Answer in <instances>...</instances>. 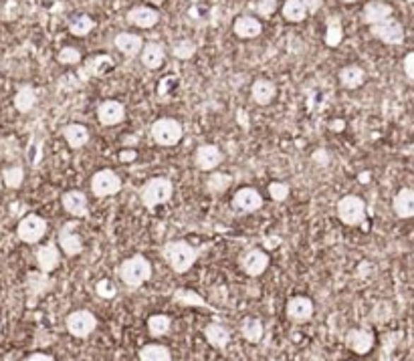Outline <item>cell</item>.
<instances>
[{
    "label": "cell",
    "mask_w": 414,
    "mask_h": 361,
    "mask_svg": "<svg viewBox=\"0 0 414 361\" xmlns=\"http://www.w3.org/2000/svg\"><path fill=\"white\" fill-rule=\"evenodd\" d=\"M162 256L174 273L182 275V273H188L194 266L196 259H199V250L190 247L184 240H170V242L164 244Z\"/></svg>",
    "instance_id": "1"
},
{
    "label": "cell",
    "mask_w": 414,
    "mask_h": 361,
    "mask_svg": "<svg viewBox=\"0 0 414 361\" xmlns=\"http://www.w3.org/2000/svg\"><path fill=\"white\" fill-rule=\"evenodd\" d=\"M174 194V184L168 178H152L140 188V200L143 208L154 210L160 204L170 202Z\"/></svg>",
    "instance_id": "2"
},
{
    "label": "cell",
    "mask_w": 414,
    "mask_h": 361,
    "mask_svg": "<svg viewBox=\"0 0 414 361\" xmlns=\"http://www.w3.org/2000/svg\"><path fill=\"white\" fill-rule=\"evenodd\" d=\"M150 277H152V263L142 254L131 256L128 261H124L122 266H119V278L131 289L142 287L143 283L150 280Z\"/></svg>",
    "instance_id": "3"
},
{
    "label": "cell",
    "mask_w": 414,
    "mask_h": 361,
    "mask_svg": "<svg viewBox=\"0 0 414 361\" xmlns=\"http://www.w3.org/2000/svg\"><path fill=\"white\" fill-rule=\"evenodd\" d=\"M150 134H152V139L156 141L158 146H164V148H170V146H176L182 136H184V129L180 122L172 119V117H162L152 124L150 127Z\"/></svg>",
    "instance_id": "4"
},
{
    "label": "cell",
    "mask_w": 414,
    "mask_h": 361,
    "mask_svg": "<svg viewBox=\"0 0 414 361\" xmlns=\"http://www.w3.org/2000/svg\"><path fill=\"white\" fill-rule=\"evenodd\" d=\"M336 210H338V218L348 226H360L366 220V202L360 196H343Z\"/></svg>",
    "instance_id": "5"
},
{
    "label": "cell",
    "mask_w": 414,
    "mask_h": 361,
    "mask_svg": "<svg viewBox=\"0 0 414 361\" xmlns=\"http://www.w3.org/2000/svg\"><path fill=\"white\" fill-rule=\"evenodd\" d=\"M65 325H67V331L77 337V339H85L89 335L95 331L97 327V319L91 311L87 309H79V311H73L67 315L65 319Z\"/></svg>",
    "instance_id": "6"
},
{
    "label": "cell",
    "mask_w": 414,
    "mask_h": 361,
    "mask_svg": "<svg viewBox=\"0 0 414 361\" xmlns=\"http://www.w3.org/2000/svg\"><path fill=\"white\" fill-rule=\"evenodd\" d=\"M47 232V220L39 214H27L18 226H16V237L25 244H37Z\"/></svg>",
    "instance_id": "7"
},
{
    "label": "cell",
    "mask_w": 414,
    "mask_h": 361,
    "mask_svg": "<svg viewBox=\"0 0 414 361\" xmlns=\"http://www.w3.org/2000/svg\"><path fill=\"white\" fill-rule=\"evenodd\" d=\"M370 32L372 37H376L378 41L390 45V47H398L404 42V27L392 16L382 20V23H378V25H372Z\"/></svg>",
    "instance_id": "8"
},
{
    "label": "cell",
    "mask_w": 414,
    "mask_h": 361,
    "mask_svg": "<svg viewBox=\"0 0 414 361\" xmlns=\"http://www.w3.org/2000/svg\"><path fill=\"white\" fill-rule=\"evenodd\" d=\"M122 190V180L115 174L114 170H100L93 178H91V192L97 198H107L115 196Z\"/></svg>",
    "instance_id": "9"
},
{
    "label": "cell",
    "mask_w": 414,
    "mask_h": 361,
    "mask_svg": "<svg viewBox=\"0 0 414 361\" xmlns=\"http://www.w3.org/2000/svg\"><path fill=\"white\" fill-rule=\"evenodd\" d=\"M239 264L249 277H261L269 266V254L261 249H247L239 256Z\"/></svg>",
    "instance_id": "10"
},
{
    "label": "cell",
    "mask_w": 414,
    "mask_h": 361,
    "mask_svg": "<svg viewBox=\"0 0 414 361\" xmlns=\"http://www.w3.org/2000/svg\"><path fill=\"white\" fill-rule=\"evenodd\" d=\"M53 278L49 273L43 271H30L27 275V292H29V305L35 307V303L43 297L45 292L51 291L53 287Z\"/></svg>",
    "instance_id": "11"
},
{
    "label": "cell",
    "mask_w": 414,
    "mask_h": 361,
    "mask_svg": "<svg viewBox=\"0 0 414 361\" xmlns=\"http://www.w3.org/2000/svg\"><path fill=\"white\" fill-rule=\"evenodd\" d=\"M75 228H77V223L71 220V223L63 224V228L59 230V244L67 256H77L83 252V240L77 235Z\"/></svg>",
    "instance_id": "12"
},
{
    "label": "cell",
    "mask_w": 414,
    "mask_h": 361,
    "mask_svg": "<svg viewBox=\"0 0 414 361\" xmlns=\"http://www.w3.org/2000/svg\"><path fill=\"white\" fill-rule=\"evenodd\" d=\"M287 317L293 321V323H305L314 317V301L309 297H303V295H297V297H291L287 301Z\"/></svg>",
    "instance_id": "13"
},
{
    "label": "cell",
    "mask_w": 414,
    "mask_h": 361,
    "mask_svg": "<svg viewBox=\"0 0 414 361\" xmlns=\"http://www.w3.org/2000/svg\"><path fill=\"white\" fill-rule=\"evenodd\" d=\"M232 206L244 214L257 212L259 208H263V196L259 194L255 188H241L232 196Z\"/></svg>",
    "instance_id": "14"
},
{
    "label": "cell",
    "mask_w": 414,
    "mask_h": 361,
    "mask_svg": "<svg viewBox=\"0 0 414 361\" xmlns=\"http://www.w3.org/2000/svg\"><path fill=\"white\" fill-rule=\"evenodd\" d=\"M220 162H223V152L213 143H204L194 152V164L202 172L215 170V167L220 166Z\"/></svg>",
    "instance_id": "15"
},
{
    "label": "cell",
    "mask_w": 414,
    "mask_h": 361,
    "mask_svg": "<svg viewBox=\"0 0 414 361\" xmlns=\"http://www.w3.org/2000/svg\"><path fill=\"white\" fill-rule=\"evenodd\" d=\"M97 119L101 125H107V127L122 124L126 119V107L115 99H107L97 107Z\"/></svg>",
    "instance_id": "16"
},
{
    "label": "cell",
    "mask_w": 414,
    "mask_h": 361,
    "mask_svg": "<svg viewBox=\"0 0 414 361\" xmlns=\"http://www.w3.org/2000/svg\"><path fill=\"white\" fill-rule=\"evenodd\" d=\"M374 333L370 329H350L345 335V345L357 355H366L374 348Z\"/></svg>",
    "instance_id": "17"
},
{
    "label": "cell",
    "mask_w": 414,
    "mask_h": 361,
    "mask_svg": "<svg viewBox=\"0 0 414 361\" xmlns=\"http://www.w3.org/2000/svg\"><path fill=\"white\" fill-rule=\"evenodd\" d=\"M126 20H128L129 25H134V27L138 28H152L158 25L160 14L152 6H134L126 14Z\"/></svg>",
    "instance_id": "18"
},
{
    "label": "cell",
    "mask_w": 414,
    "mask_h": 361,
    "mask_svg": "<svg viewBox=\"0 0 414 361\" xmlns=\"http://www.w3.org/2000/svg\"><path fill=\"white\" fill-rule=\"evenodd\" d=\"M392 14H394V11H392V6L388 2L372 0L362 11V23L372 27V25H378V23H382L386 18H390Z\"/></svg>",
    "instance_id": "19"
},
{
    "label": "cell",
    "mask_w": 414,
    "mask_h": 361,
    "mask_svg": "<svg viewBox=\"0 0 414 361\" xmlns=\"http://www.w3.org/2000/svg\"><path fill=\"white\" fill-rule=\"evenodd\" d=\"M35 261H37L39 271H43V273H53L59 266V263H61V252H59L57 244H55V242H49V244H45V247H39L37 252H35Z\"/></svg>",
    "instance_id": "20"
},
{
    "label": "cell",
    "mask_w": 414,
    "mask_h": 361,
    "mask_svg": "<svg viewBox=\"0 0 414 361\" xmlns=\"http://www.w3.org/2000/svg\"><path fill=\"white\" fill-rule=\"evenodd\" d=\"M61 202H63L65 212L75 216V218H85L87 214H89L87 196L83 194V192H79V190H69V192H65L63 198H61Z\"/></svg>",
    "instance_id": "21"
},
{
    "label": "cell",
    "mask_w": 414,
    "mask_h": 361,
    "mask_svg": "<svg viewBox=\"0 0 414 361\" xmlns=\"http://www.w3.org/2000/svg\"><path fill=\"white\" fill-rule=\"evenodd\" d=\"M232 30H235V35H237L239 39H257L259 35L263 32V25H261V20L255 18V16L243 14V16H239V18L235 20Z\"/></svg>",
    "instance_id": "22"
},
{
    "label": "cell",
    "mask_w": 414,
    "mask_h": 361,
    "mask_svg": "<svg viewBox=\"0 0 414 361\" xmlns=\"http://www.w3.org/2000/svg\"><path fill=\"white\" fill-rule=\"evenodd\" d=\"M166 61V51L160 42L152 41V42H143L142 47V65L146 69L156 71L164 65Z\"/></svg>",
    "instance_id": "23"
},
{
    "label": "cell",
    "mask_w": 414,
    "mask_h": 361,
    "mask_svg": "<svg viewBox=\"0 0 414 361\" xmlns=\"http://www.w3.org/2000/svg\"><path fill=\"white\" fill-rule=\"evenodd\" d=\"M114 47L122 53V55H126L131 59V57L142 53L143 41L142 37H138V35H134V32H119V35H115Z\"/></svg>",
    "instance_id": "24"
},
{
    "label": "cell",
    "mask_w": 414,
    "mask_h": 361,
    "mask_svg": "<svg viewBox=\"0 0 414 361\" xmlns=\"http://www.w3.org/2000/svg\"><path fill=\"white\" fill-rule=\"evenodd\" d=\"M392 208L396 212L398 218H414V190L402 188L398 194L392 200Z\"/></svg>",
    "instance_id": "25"
},
{
    "label": "cell",
    "mask_w": 414,
    "mask_h": 361,
    "mask_svg": "<svg viewBox=\"0 0 414 361\" xmlns=\"http://www.w3.org/2000/svg\"><path fill=\"white\" fill-rule=\"evenodd\" d=\"M251 93H253V101L257 105H269L277 95V87L269 79H257L251 87Z\"/></svg>",
    "instance_id": "26"
},
{
    "label": "cell",
    "mask_w": 414,
    "mask_h": 361,
    "mask_svg": "<svg viewBox=\"0 0 414 361\" xmlns=\"http://www.w3.org/2000/svg\"><path fill=\"white\" fill-rule=\"evenodd\" d=\"M63 138L69 143L71 150H79L89 141V131H87L85 125L69 124L63 127Z\"/></svg>",
    "instance_id": "27"
},
{
    "label": "cell",
    "mask_w": 414,
    "mask_h": 361,
    "mask_svg": "<svg viewBox=\"0 0 414 361\" xmlns=\"http://www.w3.org/2000/svg\"><path fill=\"white\" fill-rule=\"evenodd\" d=\"M204 337H206V341H208L215 349H225L230 343V331L225 325H220V323H211V325H206Z\"/></svg>",
    "instance_id": "28"
},
{
    "label": "cell",
    "mask_w": 414,
    "mask_h": 361,
    "mask_svg": "<svg viewBox=\"0 0 414 361\" xmlns=\"http://www.w3.org/2000/svg\"><path fill=\"white\" fill-rule=\"evenodd\" d=\"M364 81H366V71L360 65H348L340 71V83L345 89H357L364 85Z\"/></svg>",
    "instance_id": "29"
},
{
    "label": "cell",
    "mask_w": 414,
    "mask_h": 361,
    "mask_svg": "<svg viewBox=\"0 0 414 361\" xmlns=\"http://www.w3.org/2000/svg\"><path fill=\"white\" fill-rule=\"evenodd\" d=\"M13 103H15L16 112H20V113L32 112V107L37 105V91H35V87H30V85H23V87L16 91Z\"/></svg>",
    "instance_id": "30"
},
{
    "label": "cell",
    "mask_w": 414,
    "mask_h": 361,
    "mask_svg": "<svg viewBox=\"0 0 414 361\" xmlns=\"http://www.w3.org/2000/svg\"><path fill=\"white\" fill-rule=\"evenodd\" d=\"M343 41V27L342 20L338 16H329L328 25H326V45L329 49L340 47Z\"/></svg>",
    "instance_id": "31"
},
{
    "label": "cell",
    "mask_w": 414,
    "mask_h": 361,
    "mask_svg": "<svg viewBox=\"0 0 414 361\" xmlns=\"http://www.w3.org/2000/svg\"><path fill=\"white\" fill-rule=\"evenodd\" d=\"M138 357L142 361H170L172 353L166 345L150 343V345H143V348L140 349Z\"/></svg>",
    "instance_id": "32"
},
{
    "label": "cell",
    "mask_w": 414,
    "mask_h": 361,
    "mask_svg": "<svg viewBox=\"0 0 414 361\" xmlns=\"http://www.w3.org/2000/svg\"><path fill=\"white\" fill-rule=\"evenodd\" d=\"M281 13H283V18L287 23H303L309 14L301 0H287Z\"/></svg>",
    "instance_id": "33"
},
{
    "label": "cell",
    "mask_w": 414,
    "mask_h": 361,
    "mask_svg": "<svg viewBox=\"0 0 414 361\" xmlns=\"http://www.w3.org/2000/svg\"><path fill=\"white\" fill-rule=\"evenodd\" d=\"M263 331H265L263 329V323L259 319H253V317L244 319L243 325H241V335H243L249 343H259L261 337H263Z\"/></svg>",
    "instance_id": "34"
},
{
    "label": "cell",
    "mask_w": 414,
    "mask_h": 361,
    "mask_svg": "<svg viewBox=\"0 0 414 361\" xmlns=\"http://www.w3.org/2000/svg\"><path fill=\"white\" fill-rule=\"evenodd\" d=\"M93 27H95V23L89 14H79L69 23V32L73 37H87L93 30Z\"/></svg>",
    "instance_id": "35"
},
{
    "label": "cell",
    "mask_w": 414,
    "mask_h": 361,
    "mask_svg": "<svg viewBox=\"0 0 414 361\" xmlns=\"http://www.w3.org/2000/svg\"><path fill=\"white\" fill-rule=\"evenodd\" d=\"M112 57L107 55H97V57H91L89 61H87L85 69H83V77H95V75H101L105 69H110L112 67Z\"/></svg>",
    "instance_id": "36"
},
{
    "label": "cell",
    "mask_w": 414,
    "mask_h": 361,
    "mask_svg": "<svg viewBox=\"0 0 414 361\" xmlns=\"http://www.w3.org/2000/svg\"><path fill=\"white\" fill-rule=\"evenodd\" d=\"M230 184H232V176L216 172V174H211V176H208V180H206V190H208L211 194H220V192L229 190Z\"/></svg>",
    "instance_id": "37"
},
{
    "label": "cell",
    "mask_w": 414,
    "mask_h": 361,
    "mask_svg": "<svg viewBox=\"0 0 414 361\" xmlns=\"http://www.w3.org/2000/svg\"><path fill=\"white\" fill-rule=\"evenodd\" d=\"M172 327V319L168 315H164V313H160V315H152L150 319H148V329H150V333L154 335V337H162V335H166L170 331Z\"/></svg>",
    "instance_id": "38"
},
{
    "label": "cell",
    "mask_w": 414,
    "mask_h": 361,
    "mask_svg": "<svg viewBox=\"0 0 414 361\" xmlns=\"http://www.w3.org/2000/svg\"><path fill=\"white\" fill-rule=\"evenodd\" d=\"M2 180H4V186H6V188L16 190V188H20L23 182H25V170L20 166L6 167V170L2 172Z\"/></svg>",
    "instance_id": "39"
},
{
    "label": "cell",
    "mask_w": 414,
    "mask_h": 361,
    "mask_svg": "<svg viewBox=\"0 0 414 361\" xmlns=\"http://www.w3.org/2000/svg\"><path fill=\"white\" fill-rule=\"evenodd\" d=\"M196 53V45L194 41H190V39H180V41H176L172 45V55L176 57V59H190V57H194Z\"/></svg>",
    "instance_id": "40"
},
{
    "label": "cell",
    "mask_w": 414,
    "mask_h": 361,
    "mask_svg": "<svg viewBox=\"0 0 414 361\" xmlns=\"http://www.w3.org/2000/svg\"><path fill=\"white\" fill-rule=\"evenodd\" d=\"M174 301H178L180 305H194V307H206V303L202 301V297H199L196 292L188 291V289H180V291L174 292Z\"/></svg>",
    "instance_id": "41"
},
{
    "label": "cell",
    "mask_w": 414,
    "mask_h": 361,
    "mask_svg": "<svg viewBox=\"0 0 414 361\" xmlns=\"http://www.w3.org/2000/svg\"><path fill=\"white\" fill-rule=\"evenodd\" d=\"M57 61L61 65H79L81 63V53L75 49V47H63L61 51H59Z\"/></svg>",
    "instance_id": "42"
},
{
    "label": "cell",
    "mask_w": 414,
    "mask_h": 361,
    "mask_svg": "<svg viewBox=\"0 0 414 361\" xmlns=\"http://www.w3.org/2000/svg\"><path fill=\"white\" fill-rule=\"evenodd\" d=\"M95 292L101 299H114L115 295H117V289H115V285L110 278H101L95 285Z\"/></svg>",
    "instance_id": "43"
},
{
    "label": "cell",
    "mask_w": 414,
    "mask_h": 361,
    "mask_svg": "<svg viewBox=\"0 0 414 361\" xmlns=\"http://www.w3.org/2000/svg\"><path fill=\"white\" fill-rule=\"evenodd\" d=\"M269 196L275 202H283L289 196V186H287L285 182H271L269 184Z\"/></svg>",
    "instance_id": "44"
},
{
    "label": "cell",
    "mask_w": 414,
    "mask_h": 361,
    "mask_svg": "<svg viewBox=\"0 0 414 361\" xmlns=\"http://www.w3.org/2000/svg\"><path fill=\"white\" fill-rule=\"evenodd\" d=\"M251 8L255 11L257 14H261L263 18H269L273 13H275V8H277V2H253L251 4Z\"/></svg>",
    "instance_id": "45"
},
{
    "label": "cell",
    "mask_w": 414,
    "mask_h": 361,
    "mask_svg": "<svg viewBox=\"0 0 414 361\" xmlns=\"http://www.w3.org/2000/svg\"><path fill=\"white\" fill-rule=\"evenodd\" d=\"M402 67H404L406 77L414 81V53H408V55L404 57V61H402Z\"/></svg>",
    "instance_id": "46"
},
{
    "label": "cell",
    "mask_w": 414,
    "mask_h": 361,
    "mask_svg": "<svg viewBox=\"0 0 414 361\" xmlns=\"http://www.w3.org/2000/svg\"><path fill=\"white\" fill-rule=\"evenodd\" d=\"M301 2L307 8V13H317L321 8V4H324V0H301Z\"/></svg>",
    "instance_id": "47"
},
{
    "label": "cell",
    "mask_w": 414,
    "mask_h": 361,
    "mask_svg": "<svg viewBox=\"0 0 414 361\" xmlns=\"http://www.w3.org/2000/svg\"><path fill=\"white\" fill-rule=\"evenodd\" d=\"M314 160H315V164H321V166H326V164H328V152H326V150H319V152H315Z\"/></svg>",
    "instance_id": "48"
},
{
    "label": "cell",
    "mask_w": 414,
    "mask_h": 361,
    "mask_svg": "<svg viewBox=\"0 0 414 361\" xmlns=\"http://www.w3.org/2000/svg\"><path fill=\"white\" fill-rule=\"evenodd\" d=\"M27 360L29 361H53L55 357H53V355H49V353H30Z\"/></svg>",
    "instance_id": "49"
},
{
    "label": "cell",
    "mask_w": 414,
    "mask_h": 361,
    "mask_svg": "<svg viewBox=\"0 0 414 361\" xmlns=\"http://www.w3.org/2000/svg\"><path fill=\"white\" fill-rule=\"evenodd\" d=\"M281 244V238L279 237H267L265 238V249H275Z\"/></svg>",
    "instance_id": "50"
},
{
    "label": "cell",
    "mask_w": 414,
    "mask_h": 361,
    "mask_svg": "<svg viewBox=\"0 0 414 361\" xmlns=\"http://www.w3.org/2000/svg\"><path fill=\"white\" fill-rule=\"evenodd\" d=\"M119 160H122V162H134V160H136V152H134V150L122 152L119 153Z\"/></svg>",
    "instance_id": "51"
},
{
    "label": "cell",
    "mask_w": 414,
    "mask_h": 361,
    "mask_svg": "<svg viewBox=\"0 0 414 361\" xmlns=\"http://www.w3.org/2000/svg\"><path fill=\"white\" fill-rule=\"evenodd\" d=\"M343 127H345V122H342V119L329 124V129H331V131H343Z\"/></svg>",
    "instance_id": "52"
},
{
    "label": "cell",
    "mask_w": 414,
    "mask_h": 361,
    "mask_svg": "<svg viewBox=\"0 0 414 361\" xmlns=\"http://www.w3.org/2000/svg\"><path fill=\"white\" fill-rule=\"evenodd\" d=\"M360 182H364V184H366V182H370V174H368V172H364V174H362V178H360Z\"/></svg>",
    "instance_id": "53"
},
{
    "label": "cell",
    "mask_w": 414,
    "mask_h": 361,
    "mask_svg": "<svg viewBox=\"0 0 414 361\" xmlns=\"http://www.w3.org/2000/svg\"><path fill=\"white\" fill-rule=\"evenodd\" d=\"M150 4H154V6H160V4H164V0H148Z\"/></svg>",
    "instance_id": "54"
},
{
    "label": "cell",
    "mask_w": 414,
    "mask_h": 361,
    "mask_svg": "<svg viewBox=\"0 0 414 361\" xmlns=\"http://www.w3.org/2000/svg\"><path fill=\"white\" fill-rule=\"evenodd\" d=\"M340 2H343V4H354L357 0H340Z\"/></svg>",
    "instance_id": "55"
},
{
    "label": "cell",
    "mask_w": 414,
    "mask_h": 361,
    "mask_svg": "<svg viewBox=\"0 0 414 361\" xmlns=\"http://www.w3.org/2000/svg\"><path fill=\"white\" fill-rule=\"evenodd\" d=\"M261 2H279V0H261Z\"/></svg>",
    "instance_id": "56"
},
{
    "label": "cell",
    "mask_w": 414,
    "mask_h": 361,
    "mask_svg": "<svg viewBox=\"0 0 414 361\" xmlns=\"http://www.w3.org/2000/svg\"><path fill=\"white\" fill-rule=\"evenodd\" d=\"M406 2H408V4H414V0H406Z\"/></svg>",
    "instance_id": "57"
},
{
    "label": "cell",
    "mask_w": 414,
    "mask_h": 361,
    "mask_svg": "<svg viewBox=\"0 0 414 361\" xmlns=\"http://www.w3.org/2000/svg\"><path fill=\"white\" fill-rule=\"evenodd\" d=\"M49 2H59V0H49Z\"/></svg>",
    "instance_id": "58"
},
{
    "label": "cell",
    "mask_w": 414,
    "mask_h": 361,
    "mask_svg": "<svg viewBox=\"0 0 414 361\" xmlns=\"http://www.w3.org/2000/svg\"><path fill=\"white\" fill-rule=\"evenodd\" d=\"M192 2H199V0H192Z\"/></svg>",
    "instance_id": "59"
},
{
    "label": "cell",
    "mask_w": 414,
    "mask_h": 361,
    "mask_svg": "<svg viewBox=\"0 0 414 361\" xmlns=\"http://www.w3.org/2000/svg\"><path fill=\"white\" fill-rule=\"evenodd\" d=\"M0 329H2V325H0Z\"/></svg>",
    "instance_id": "60"
}]
</instances>
